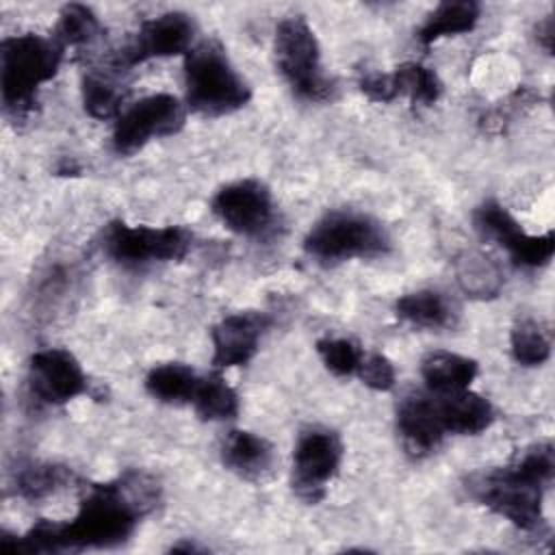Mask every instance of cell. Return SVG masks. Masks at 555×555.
<instances>
[{"label": "cell", "instance_id": "obj_1", "mask_svg": "<svg viewBox=\"0 0 555 555\" xmlns=\"http://www.w3.org/2000/svg\"><path fill=\"white\" fill-rule=\"evenodd\" d=\"M158 496L160 488L150 475L126 470L113 481L91 486L72 520H39L24 535L2 533L0 546L4 553L111 548L132 535L141 516L156 507Z\"/></svg>", "mask_w": 555, "mask_h": 555}, {"label": "cell", "instance_id": "obj_2", "mask_svg": "<svg viewBox=\"0 0 555 555\" xmlns=\"http://www.w3.org/2000/svg\"><path fill=\"white\" fill-rule=\"evenodd\" d=\"M553 473V444L538 442L525 449L509 466L473 475L466 488L490 512L507 518L518 529L535 531L544 522L542 494Z\"/></svg>", "mask_w": 555, "mask_h": 555}, {"label": "cell", "instance_id": "obj_3", "mask_svg": "<svg viewBox=\"0 0 555 555\" xmlns=\"http://www.w3.org/2000/svg\"><path fill=\"white\" fill-rule=\"evenodd\" d=\"M63 48L52 37L15 35L0 43V89L7 113L26 117L37 102V89L59 72Z\"/></svg>", "mask_w": 555, "mask_h": 555}, {"label": "cell", "instance_id": "obj_4", "mask_svg": "<svg viewBox=\"0 0 555 555\" xmlns=\"http://www.w3.org/2000/svg\"><path fill=\"white\" fill-rule=\"evenodd\" d=\"M186 104L202 115L221 117L243 108L249 98V85L230 63L217 41H202L184 59Z\"/></svg>", "mask_w": 555, "mask_h": 555}, {"label": "cell", "instance_id": "obj_5", "mask_svg": "<svg viewBox=\"0 0 555 555\" xmlns=\"http://www.w3.org/2000/svg\"><path fill=\"white\" fill-rule=\"evenodd\" d=\"M304 249L321 262H343L351 258H375L390 249L384 225L358 210H332L323 215L306 234Z\"/></svg>", "mask_w": 555, "mask_h": 555}, {"label": "cell", "instance_id": "obj_6", "mask_svg": "<svg viewBox=\"0 0 555 555\" xmlns=\"http://www.w3.org/2000/svg\"><path fill=\"white\" fill-rule=\"evenodd\" d=\"M273 52L282 78L297 98L308 102L334 98L336 87L323 72L317 35L301 15L286 17L275 26Z\"/></svg>", "mask_w": 555, "mask_h": 555}, {"label": "cell", "instance_id": "obj_7", "mask_svg": "<svg viewBox=\"0 0 555 555\" xmlns=\"http://www.w3.org/2000/svg\"><path fill=\"white\" fill-rule=\"evenodd\" d=\"M191 232L182 225H128L119 219L111 221L102 232L104 254L121 267L182 260L191 249Z\"/></svg>", "mask_w": 555, "mask_h": 555}, {"label": "cell", "instance_id": "obj_8", "mask_svg": "<svg viewBox=\"0 0 555 555\" xmlns=\"http://www.w3.org/2000/svg\"><path fill=\"white\" fill-rule=\"evenodd\" d=\"M184 106L176 95L154 93L141 98L115 119L113 150L119 156H130L154 137L176 134L184 126Z\"/></svg>", "mask_w": 555, "mask_h": 555}, {"label": "cell", "instance_id": "obj_9", "mask_svg": "<svg viewBox=\"0 0 555 555\" xmlns=\"http://www.w3.org/2000/svg\"><path fill=\"white\" fill-rule=\"evenodd\" d=\"M343 460L340 436L327 427H308L293 451V490L308 503L325 496V488Z\"/></svg>", "mask_w": 555, "mask_h": 555}, {"label": "cell", "instance_id": "obj_10", "mask_svg": "<svg viewBox=\"0 0 555 555\" xmlns=\"http://www.w3.org/2000/svg\"><path fill=\"white\" fill-rule=\"evenodd\" d=\"M195 37L193 20L182 11H169L145 20L134 37L126 41L111 59V67L126 72L139 63L160 56H173L191 50Z\"/></svg>", "mask_w": 555, "mask_h": 555}, {"label": "cell", "instance_id": "obj_11", "mask_svg": "<svg viewBox=\"0 0 555 555\" xmlns=\"http://www.w3.org/2000/svg\"><path fill=\"white\" fill-rule=\"evenodd\" d=\"M473 223L486 241H494L509 254L512 262L522 269H538L551 262L555 254V234H527L518 221L494 199L483 202L473 212Z\"/></svg>", "mask_w": 555, "mask_h": 555}, {"label": "cell", "instance_id": "obj_12", "mask_svg": "<svg viewBox=\"0 0 555 555\" xmlns=\"http://www.w3.org/2000/svg\"><path fill=\"white\" fill-rule=\"evenodd\" d=\"M210 206L219 221L241 236H264L275 221L271 191L251 178L221 186Z\"/></svg>", "mask_w": 555, "mask_h": 555}, {"label": "cell", "instance_id": "obj_13", "mask_svg": "<svg viewBox=\"0 0 555 555\" xmlns=\"http://www.w3.org/2000/svg\"><path fill=\"white\" fill-rule=\"evenodd\" d=\"M28 386L41 403L61 405L87 390V375L67 349L50 347L30 356Z\"/></svg>", "mask_w": 555, "mask_h": 555}, {"label": "cell", "instance_id": "obj_14", "mask_svg": "<svg viewBox=\"0 0 555 555\" xmlns=\"http://www.w3.org/2000/svg\"><path fill=\"white\" fill-rule=\"evenodd\" d=\"M267 319L258 312H236L223 317L210 332L212 338V366L230 369L247 364L256 351Z\"/></svg>", "mask_w": 555, "mask_h": 555}, {"label": "cell", "instance_id": "obj_15", "mask_svg": "<svg viewBox=\"0 0 555 555\" xmlns=\"http://www.w3.org/2000/svg\"><path fill=\"white\" fill-rule=\"evenodd\" d=\"M397 431L403 440L405 451L412 457H425L434 453L447 436L429 395H410L397 408Z\"/></svg>", "mask_w": 555, "mask_h": 555}, {"label": "cell", "instance_id": "obj_16", "mask_svg": "<svg viewBox=\"0 0 555 555\" xmlns=\"http://www.w3.org/2000/svg\"><path fill=\"white\" fill-rule=\"evenodd\" d=\"M444 434L477 436L486 431L494 421V408L488 399L477 392L453 390V392H431Z\"/></svg>", "mask_w": 555, "mask_h": 555}, {"label": "cell", "instance_id": "obj_17", "mask_svg": "<svg viewBox=\"0 0 555 555\" xmlns=\"http://www.w3.org/2000/svg\"><path fill=\"white\" fill-rule=\"evenodd\" d=\"M221 460L228 470L243 479L260 481L264 479L275 462L273 447L262 438L245 429H234L225 436L221 444Z\"/></svg>", "mask_w": 555, "mask_h": 555}, {"label": "cell", "instance_id": "obj_18", "mask_svg": "<svg viewBox=\"0 0 555 555\" xmlns=\"http://www.w3.org/2000/svg\"><path fill=\"white\" fill-rule=\"evenodd\" d=\"M479 364L460 353L451 351H431L421 362V375L429 392H453L464 390L477 377Z\"/></svg>", "mask_w": 555, "mask_h": 555}, {"label": "cell", "instance_id": "obj_19", "mask_svg": "<svg viewBox=\"0 0 555 555\" xmlns=\"http://www.w3.org/2000/svg\"><path fill=\"white\" fill-rule=\"evenodd\" d=\"M481 15V7L473 0H455V2H440L423 22L416 33V39L423 46H431L442 37H453L468 33L477 26Z\"/></svg>", "mask_w": 555, "mask_h": 555}, {"label": "cell", "instance_id": "obj_20", "mask_svg": "<svg viewBox=\"0 0 555 555\" xmlns=\"http://www.w3.org/2000/svg\"><path fill=\"white\" fill-rule=\"evenodd\" d=\"M397 317L418 325V327H429V330H442L455 323V312L449 299L431 288L414 291L397 299L395 304Z\"/></svg>", "mask_w": 555, "mask_h": 555}, {"label": "cell", "instance_id": "obj_21", "mask_svg": "<svg viewBox=\"0 0 555 555\" xmlns=\"http://www.w3.org/2000/svg\"><path fill=\"white\" fill-rule=\"evenodd\" d=\"M197 384H199L197 373L182 362L158 364L150 369V373L145 375V390L154 399L171 405L191 403L197 390Z\"/></svg>", "mask_w": 555, "mask_h": 555}, {"label": "cell", "instance_id": "obj_22", "mask_svg": "<svg viewBox=\"0 0 555 555\" xmlns=\"http://www.w3.org/2000/svg\"><path fill=\"white\" fill-rule=\"evenodd\" d=\"M191 403L202 421H228L238 414V395L219 373L199 377Z\"/></svg>", "mask_w": 555, "mask_h": 555}, {"label": "cell", "instance_id": "obj_23", "mask_svg": "<svg viewBox=\"0 0 555 555\" xmlns=\"http://www.w3.org/2000/svg\"><path fill=\"white\" fill-rule=\"evenodd\" d=\"M74 479V473L67 466L37 462L22 468L15 475V492L26 501H41L56 490L65 488Z\"/></svg>", "mask_w": 555, "mask_h": 555}, {"label": "cell", "instance_id": "obj_24", "mask_svg": "<svg viewBox=\"0 0 555 555\" xmlns=\"http://www.w3.org/2000/svg\"><path fill=\"white\" fill-rule=\"evenodd\" d=\"M102 33L95 13L85 4H65L59 13V24L54 28V41L65 48L91 46Z\"/></svg>", "mask_w": 555, "mask_h": 555}, {"label": "cell", "instance_id": "obj_25", "mask_svg": "<svg viewBox=\"0 0 555 555\" xmlns=\"http://www.w3.org/2000/svg\"><path fill=\"white\" fill-rule=\"evenodd\" d=\"M457 282L470 297H494L501 291L503 278L496 262L483 254L468 251L457 262Z\"/></svg>", "mask_w": 555, "mask_h": 555}, {"label": "cell", "instance_id": "obj_26", "mask_svg": "<svg viewBox=\"0 0 555 555\" xmlns=\"http://www.w3.org/2000/svg\"><path fill=\"white\" fill-rule=\"evenodd\" d=\"M124 102V91L119 82L106 72H91L82 78V104L85 111L95 119L119 117Z\"/></svg>", "mask_w": 555, "mask_h": 555}, {"label": "cell", "instance_id": "obj_27", "mask_svg": "<svg viewBox=\"0 0 555 555\" xmlns=\"http://www.w3.org/2000/svg\"><path fill=\"white\" fill-rule=\"evenodd\" d=\"M397 93L408 95L412 104L418 106H431L440 93H442V82L438 80L436 72L421 65V63H403L392 72Z\"/></svg>", "mask_w": 555, "mask_h": 555}, {"label": "cell", "instance_id": "obj_28", "mask_svg": "<svg viewBox=\"0 0 555 555\" xmlns=\"http://www.w3.org/2000/svg\"><path fill=\"white\" fill-rule=\"evenodd\" d=\"M509 345L514 360L522 366H540L551 356V340L533 319H522L512 327Z\"/></svg>", "mask_w": 555, "mask_h": 555}, {"label": "cell", "instance_id": "obj_29", "mask_svg": "<svg viewBox=\"0 0 555 555\" xmlns=\"http://www.w3.org/2000/svg\"><path fill=\"white\" fill-rule=\"evenodd\" d=\"M317 353L325 369L338 377L356 375L364 358L362 347L349 338H321L317 343Z\"/></svg>", "mask_w": 555, "mask_h": 555}, {"label": "cell", "instance_id": "obj_30", "mask_svg": "<svg viewBox=\"0 0 555 555\" xmlns=\"http://www.w3.org/2000/svg\"><path fill=\"white\" fill-rule=\"evenodd\" d=\"M356 375L362 379L364 386L379 390V392L390 390L397 379L395 364L384 353H364Z\"/></svg>", "mask_w": 555, "mask_h": 555}, {"label": "cell", "instance_id": "obj_31", "mask_svg": "<svg viewBox=\"0 0 555 555\" xmlns=\"http://www.w3.org/2000/svg\"><path fill=\"white\" fill-rule=\"evenodd\" d=\"M360 85V91L373 100V102H392L399 93H397V85H395V78H392V72L390 74H384V72H364L358 80Z\"/></svg>", "mask_w": 555, "mask_h": 555}, {"label": "cell", "instance_id": "obj_32", "mask_svg": "<svg viewBox=\"0 0 555 555\" xmlns=\"http://www.w3.org/2000/svg\"><path fill=\"white\" fill-rule=\"evenodd\" d=\"M535 37H538V43H542V48L553 54V37H555V24H553V17L546 15L538 26H535Z\"/></svg>", "mask_w": 555, "mask_h": 555}]
</instances>
